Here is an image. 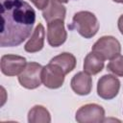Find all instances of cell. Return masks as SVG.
<instances>
[{
    "mask_svg": "<svg viewBox=\"0 0 123 123\" xmlns=\"http://www.w3.org/2000/svg\"><path fill=\"white\" fill-rule=\"evenodd\" d=\"M0 46H18L31 35L36 21V12L24 0H0Z\"/></svg>",
    "mask_w": 123,
    "mask_h": 123,
    "instance_id": "6da1fadb",
    "label": "cell"
},
{
    "mask_svg": "<svg viewBox=\"0 0 123 123\" xmlns=\"http://www.w3.org/2000/svg\"><path fill=\"white\" fill-rule=\"evenodd\" d=\"M68 27L75 29L85 38L94 37L99 30V22L94 13L87 11H81L74 14L72 24Z\"/></svg>",
    "mask_w": 123,
    "mask_h": 123,
    "instance_id": "7a4b0ae2",
    "label": "cell"
},
{
    "mask_svg": "<svg viewBox=\"0 0 123 123\" xmlns=\"http://www.w3.org/2000/svg\"><path fill=\"white\" fill-rule=\"evenodd\" d=\"M92 51L98 53L104 60H112L120 55L121 45L115 37L104 36L93 44Z\"/></svg>",
    "mask_w": 123,
    "mask_h": 123,
    "instance_id": "3957f363",
    "label": "cell"
},
{
    "mask_svg": "<svg viewBox=\"0 0 123 123\" xmlns=\"http://www.w3.org/2000/svg\"><path fill=\"white\" fill-rule=\"evenodd\" d=\"M42 66L37 62H29L18 76L20 85L28 89H34L40 86Z\"/></svg>",
    "mask_w": 123,
    "mask_h": 123,
    "instance_id": "277c9868",
    "label": "cell"
},
{
    "mask_svg": "<svg viewBox=\"0 0 123 123\" xmlns=\"http://www.w3.org/2000/svg\"><path fill=\"white\" fill-rule=\"evenodd\" d=\"M65 73L57 64L49 62L42 68L41 80L43 85L48 88H59L63 85Z\"/></svg>",
    "mask_w": 123,
    "mask_h": 123,
    "instance_id": "5b68a950",
    "label": "cell"
},
{
    "mask_svg": "<svg viewBox=\"0 0 123 123\" xmlns=\"http://www.w3.org/2000/svg\"><path fill=\"white\" fill-rule=\"evenodd\" d=\"M104 109L97 104H86L82 106L76 112L75 119L80 123H100L105 119Z\"/></svg>",
    "mask_w": 123,
    "mask_h": 123,
    "instance_id": "8992f818",
    "label": "cell"
},
{
    "mask_svg": "<svg viewBox=\"0 0 123 123\" xmlns=\"http://www.w3.org/2000/svg\"><path fill=\"white\" fill-rule=\"evenodd\" d=\"M120 82L113 75H104L102 76L97 84V94L105 99L111 100L113 99L119 92Z\"/></svg>",
    "mask_w": 123,
    "mask_h": 123,
    "instance_id": "52a82bcc",
    "label": "cell"
},
{
    "mask_svg": "<svg viewBox=\"0 0 123 123\" xmlns=\"http://www.w3.org/2000/svg\"><path fill=\"white\" fill-rule=\"evenodd\" d=\"M26 59L17 55H4L1 58V71L7 76L20 74L26 66Z\"/></svg>",
    "mask_w": 123,
    "mask_h": 123,
    "instance_id": "ba28073f",
    "label": "cell"
},
{
    "mask_svg": "<svg viewBox=\"0 0 123 123\" xmlns=\"http://www.w3.org/2000/svg\"><path fill=\"white\" fill-rule=\"evenodd\" d=\"M67 38V33L64 29L63 20L56 19L48 22L47 25V40L52 47L61 46Z\"/></svg>",
    "mask_w": 123,
    "mask_h": 123,
    "instance_id": "9c48e42d",
    "label": "cell"
},
{
    "mask_svg": "<svg viewBox=\"0 0 123 123\" xmlns=\"http://www.w3.org/2000/svg\"><path fill=\"white\" fill-rule=\"evenodd\" d=\"M72 90L79 95H87L92 88V79L86 72H78L70 82Z\"/></svg>",
    "mask_w": 123,
    "mask_h": 123,
    "instance_id": "30bf717a",
    "label": "cell"
},
{
    "mask_svg": "<svg viewBox=\"0 0 123 123\" xmlns=\"http://www.w3.org/2000/svg\"><path fill=\"white\" fill-rule=\"evenodd\" d=\"M44 37H45V30L42 24H37L35 28L30 39L24 46V49L28 53H36L40 51L44 45Z\"/></svg>",
    "mask_w": 123,
    "mask_h": 123,
    "instance_id": "8fae6325",
    "label": "cell"
},
{
    "mask_svg": "<svg viewBox=\"0 0 123 123\" xmlns=\"http://www.w3.org/2000/svg\"><path fill=\"white\" fill-rule=\"evenodd\" d=\"M65 13L66 9L59 0H49L48 5L42 11L43 18L47 22H51L56 19L64 20Z\"/></svg>",
    "mask_w": 123,
    "mask_h": 123,
    "instance_id": "7c38bea8",
    "label": "cell"
},
{
    "mask_svg": "<svg viewBox=\"0 0 123 123\" xmlns=\"http://www.w3.org/2000/svg\"><path fill=\"white\" fill-rule=\"evenodd\" d=\"M104 59L96 52L91 51L86 55L84 61V70L89 75H95L102 71L104 67Z\"/></svg>",
    "mask_w": 123,
    "mask_h": 123,
    "instance_id": "4fadbf2b",
    "label": "cell"
},
{
    "mask_svg": "<svg viewBox=\"0 0 123 123\" xmlns=\"http://www.w3.org/2000/svg\"><path fill=\"white\" fill-rule=\"evenodd\" d=\"M50 62L59 65L66 75L75 68V66H76V58L71 53L64 52V53H62V54L54 57L50 61Z\"/></svg>",
    "mask_w": 123,
    "mask_h": 123,
    "instance_id": "5bb4252c",
    "label": "cell"
},
{
    "mask_svg": "<svg viewBox=\"0 0 123 123\" xmlns=\"http://www.w3.org/2000/svg\"><path fill=\"white\" fill-rule=\"evenodd\" d=\"M28 121L30 123H49L51 121V116L46 108L37 105L29 111Z\"/></svg>",
    "mask_w": 123,
    "mask_h": 123,
    "instance_id": "9a60e30c",
    "label": "cell"
},
{
    "mask_svg": "<svg viewBox=\"0 0 123 123\" xmlns=\"http://www.w3.org/2000/svg\"><path fill=\"white\" fill-rule=\"evenodd\" d=\"M107 69L114 75L123 77V56L118 55L117 57L111 60L107 65Z\"/></svg>",
    "mask_w": 123,
    "mask_h": 123,
    "instance_id": "2e32d148",
    "label": "cell"
},
{
    "mask_svg": "<svg viewBox=\"0 0 123 123\" xmlns=\"http://www.w3.org/2000/svg\"><path fill=\"white\" fill-rule=\"evenodd\" d=\"M31 1L38 10H43L44 8H46V6L49 3V0H31Z\"/></svg>",
    "mask_w": 123,
    "mask_h": 123,
    "instance_id": "e0dca14e",
    "label": "cell"
},
{
    "mask_svg": "<svg viewBox=\"0 0 123 123\" xmlns=\"http://www.w3.org/2000/svg\"><path fill=\"white\" fill-rule=\"evenodd\" d=\"M118 29L120 31V33L123 35V14L120 15V17L118 18Z\"/></svg>",
    "mask_w": 123,
    "mask_h": 123,
    "instance_id": "ac0fdd59",
    "label": "cell"
},
{
    "mask_svg": "<svg viewBox=\"0 0 123 123\" xmlns=\"http://www.w3.org/2000/svg\"><path fill=\"white\" fill-rule=\"evenodd\" d=\"M112 1H114V2H116V3H121V4H123V0H112Z\"/></svg>",
    "mask_w": 123,
    "mask_h": 123,
    "instance_id": "d6986e66",
    "label": "cell"
},
{
    "mask_svg": "<svg viewBox=\"0 0 123 123\" xmlns=\"http://www.w3.org/2000/svg\"><path fill=\"white\" fill-rule=\"evenodd\" d=\"M60 2H62V3H67L68 2V0H59Z\"/></svg>",
    "mask_w": 123,
    "mask_h": 123,
    "instance_id": "ffe728a7",
    "label": "cell"
}]
</instances>
